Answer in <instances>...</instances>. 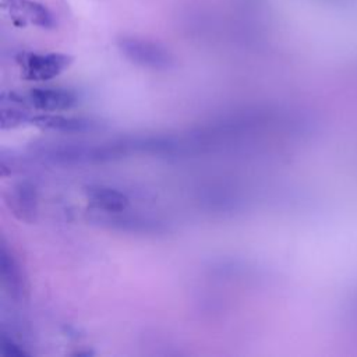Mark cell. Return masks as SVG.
I'll return each instance as SVG.
<instances>
[{
	"label": "cell",
	"mask_w": 357,
	"mask_h": 357,
	"mask_svg": "<svg viewBox=\"0 0 357 357\" xmlns=\"http://www.w3.org/2000/svg\"><path fill=\"white\" fill-rule=\"evenodd\" d=\"M0 279L4 291L15 301H22L28 296L26 275L4 240L0 244Z\"/></svg>",
	"instance_id": "cell-4"
},
{
	"label": "cell",
	"mask_w": 357,
	"mask_h": 357,
	"mask_svg": "<svg viewBox=\"0 0 357 357\" xmlns=\"http://www.w3.org/2000/svg\"><path fill=\"white\" fill-rule=\"evenodd\" d=\"M117 46L127 60L139 67L169 70L174 66L173 54L159 42L141 36H121Z\"/></svg>",
	"instance_id": "cell-1"
},
{
	"label": "cell",
	"mask_w": 357,
	"mask_h": 357,
	"mask_svg": "<svg viewBox=\"0 0 357 357\" xmlns=\"http://www.w3.org/2000/svg\"><path fill=\"white\" fill-rule=\"evenodd\" d=\"M99 222L102 225H106L109 227L126 230V231H135V233H155L160 231L162 227L158 222L145 219L141 216H132V215H126L123 212H113V213H106V212H99Z\"/></svg>",
	"instance_id": "cell-10"
},
{
	"label": "cell",
	"mask_w": 357,
	"mask_h": 357,
	"mask_svg": "<svg viewBox=\"0 0 357 357\" xmlns=\"http://www.w3.org/2000/svg\"><path fill=\"white\" fill-rule=\"evenodd\" d=\"M86 197L89 204L99 212L113 213L123 212L128 206V197L113 187L107 185H91L86 188Z\"/></svg>",
	"instance_id": "cell-9"
},
{
	"label": "cell",
	"mask_w": 357,
	"mask_h": 357,
	"mask_svg": "<svg viewBox=\"0 0 357 357\" xmlns=\"http://www.w3.org/2000/svg\"><path fill=\"white\" fill-rule=\"evenodd\" d=\"M1 8L8 13L11 21L18 26H25L28 24L52 28L54 25L53 15L50 11L33 0H0Z\"/></svg>",
	"instance_id": "cell-5"
},
{
	"label": "cell",
	"mask_w": 357,
	"mask_h": 357,
	"mask_svg": "<svg viewBox=\"0 0 357 357\" xmlns=\"http://www.w3.org/2000/svg\"><path fill=\"white\" fill-rule=\"evenodd\" d=\"M31 123L45 130H52L57 132H70V134L95 131L100 127V123L91 117L64 116V114H56V113L33 114L31 119Z\"/></svg>",
	"instance_id": "cell-6"
},
{
	"label": "cell",
	"mask_w": 357,
	"mask_h": 357,
	"mask_svg": "<svg viewBox=\"0 0 357 357\" xmlns=\"http://www.w3.org/2000/svg\"><path fill=\"white\" fill-rule=\"evenodd\" d=\"M31 107L24 96L15 93H3L0 98V126L3 130L15 128L25 123H31Z\"/></svg>",
	"instance_id": "cell-8"
},
{
	"label": "cell",
	"mask_w": 357,
	"mask_h": 357,
	"mask_svg": "<svg viewBox=\"0 0 357 357\" xmlns=\"http://www.w3.org/2000/svg\"><path fill=\"white\" fill-rule=\"evenodd\" d=\"M17 63L25 79L45 82L66 71L73 63V57L57 52H22L17 56Z\"/></svg>",
	"instance_id": "cell-2"
},
{
	"label": "cell",
	"mask_w": 357,
	"mask_h": 357,
	"mask_svg": "<svg viewBox=\"0 0 357 357\" xmlns=\"http://www.w3.org/2000/svg\"><path fill=\"white\" fill-rule=\"evenodd\" d=\"M0 353L6 357H22L26 356L24 349L15 343L13 339L7 337L6 335H1L0 337Z\"/></svg>",
	"instance_id": "cell-11"
},
{
	"label": "cell",
	"mask_w": 357,
	"mask_h": 357,
	"mask_svg": "<svg viewBox=\"0 0 357 357\" xmlns=\"http://www.w3.org/2000/svg\"><path fill=\"white\" fill-rule=\"evenodd\" d=\"M6 204L10 211L26 223H32L38 215V195L33 184L21 181L14 184L6 194Z\"/></svg>",
	"instance_id": "cell-7"
},
{
	"label": "cell",
	"mask_w": 357,
	"mask_h": 357,
	"mask_svg": "<svg viewBox=\"0 0 357 357\" xmlns=\"http://www.w3.org/2000/svg\"><path fill=\"white\" fill-rule=\"evenodd\" d=\"M25 102L33 110L42 113H56L74 107L78 96L74 91L61 86H38L24 95Z\"/></svg>",
	"instance_id": "cell-3"
}]
</instances>
